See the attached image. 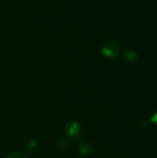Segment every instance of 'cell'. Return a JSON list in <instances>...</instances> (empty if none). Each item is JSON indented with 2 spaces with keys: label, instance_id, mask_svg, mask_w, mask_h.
I'll return each mask as SVG.
<instances>
[{
  "label": "cell",
  "instance_id": "6da1fadb",
  "mask_svg": "<svg viewBox=\"0 0 157 158\" xmlns=\"http://www.w3.org/2000/svg\"><path fill=\"white\" fill-rule=\"evenodd\" d=\"M101 52L105 57L109 59H115L120 53V45L115 40H107L102 44Z\"/></svg>",
  "mask_w": 157,
  "mask_h": 158
},
{
  "label": "cell",
  "instance_id": "7a4b0ae2",
  "mask_svg": "<svg viewBox=\"0 0 157 158\" xmlns=\"http://www.w3.org/2000/svg\"><path fill=\"white\" fill-rule=\"evenodd\" d=\"M65 133L70 139H79L82 133V128L77 121L70 120L65 125Z\"/></svg>",
  "mask_w": 157,
  "mask_h": 158
},
{
  "label": "cell",
  "instance_id": "3957f363",
  "mask_svg": "<svg viewBox=\"0 0 157 158\" xmlns=\"http://www.w3.org/2000/svg\"><path fill=\"white\" fill-rule=\"evenodd\" d=\"M122 59L126 63H133L137 59V54L130 49H126L122 53Z\"/></svg>",
  "mask_w": 157,
  "mask_h": 158
},
{
  "label": "cell",
  "instance_id": "277c9868",
  "mask_svg": "<svg viewBox=\"0 0 157 158\" xmlns=\"http://www.w3.org/2000/svg\"><path fill=\"white\" fill-rule=\"evenodd\" d=\"M78 150H79L80 154L86 156V155H90L93 152V145H92L91 143L84 141V142L80 143V144L78 146Z\"/></svg>",
  "mask_w": 157,
  "mask_h": 158
},
{
  "label": "cell",
  "instance_id": "5b68a950",
  "mask_svg": "<svg viewBox=\"0 0 157 158\" xmlns=\"http://www.w3.org/2000/svg\"><path fill=\"white\" fill-rule=\"evenodd\" d=\"M6 158H28L27 156L21 152H14L10 155H8Z\"/></svg>",
  "mask_w": 157,
  "mask_h": 158
},
{
  "label": "cell",
  "instance_id": "8992f818",
  "mask_svg": "<svg viewBox=\"0 0 157 158\" xmlns=\"http://www.w3.org/2000/svg\"><path fill=\"white\" fill-rule=\"evenodd\" d=\"M141 127L143 128V129H145V128H147L148 127V125H149V121L147 120V119H143V120H142V122H141Z\"/></svg>",
  "mask_w": 157,
  "mask_h": 158
},
{
  "label": "cell",
  "instance_id": "52a82bcc",
  "mask_svg": "<svg viewBox=\"0 0 157 158\" xmlns=\"http://www.w3.org/2000/svg\"><path fill=\"white\" fill-rule=\"evenodd\" d=\"M152 121H153L154 123L157 124V111H155V112L153 114V116H152Z\"/></svg>",
  "mask_w": 157,
  "mask_h": 158
}]
</instances>
